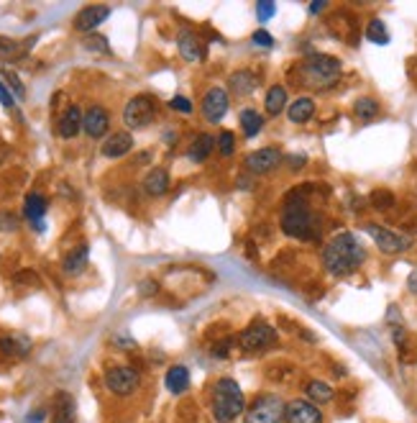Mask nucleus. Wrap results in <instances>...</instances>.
I'll return each mask as SVG.
<instances>
[{
	"mask_svg": "<svg viewBox=\"0 0 417 423\" xmlns=\"http://www.w3.org/2000/svg\"><path fill=\"white\" fill-rule=\"evenodd\" d=\"M320 259H323V267L328 275H333V278H348V275H353L364 264L366 249L356 239V234L343 231V234H336L325 244Z\"/></svg>",
	"mask_w": 417,
	"mask_h": 423,
	"instance_id": "1",
	"label": "nucleus"
},
{
	"mask_svg": "<svg viewBox=\"0 0 417 423\" xmlns=\"http://www.w3.org/2000/svg\"><path fill=\"white\" fill-rule=\"evenodd\" d=\"M279 226L287 236L300 239V241H317L320 234H323L320 216L310 208V203L305 200V195L300 190H295V193L284 200V205H282Z\"/></svg>",
	"mask_w": 417,
	"mask_h": 423,
	"instance_id": "2",
	"label": "nucleus"
},
{
	"mask_svg": "<svg viewBox=\"0 0 417 423\" xmlns=\"http://www.w3.org/2000/svg\"><path fill=\"white\" fill-rule=\"evenodd\" d=\"M249 403L246 395L233 377H218L210 390V413L216 423H236L238 416H244Z\"/></svg>",
	"mask_w": 417,
	"mask_h": 423,
	"instance_id": "3",
	"label": "nucleus"
},
{
	"mask_svg": "<svg viewBox=\"0 0 417 423\" xmlns=\"http://www.w3.org/2000/svg\"><path fill=\"white\" fill-rule=\"evenodd\" d=\"M340 72H343V65H340L338 57H331V54H312L300 65V74H303V82L310 88L325 90L333 88L338 82Z\"/></svg>",
	"mask_w": 417,
	"mask_h": 423,
	"instance_id": "4",
	"label": "nucleus"
},
{
	"mask_svg": "<svg viewBox=\"0 0 417 423\" xmlns=\"http://www.w3.org/2000/svg\"><path fill=\"white\" fill-rule=\"evenodd\" d=\"M287 403L277 393L256 395L244 413V423H284Z\"/></svg>",
	"mask_w": 417,
	"mask_h": 423,
	"instance_id": "5",
	"label": "nucleus"
},
{
	"mask_svg": "<svg viewBox=\"0 0 417 423\" xmlns=\"http://www.w3.org/2000/svg\"><path fill=\"white\" fill-rule=\"evenodd\" d=\"M236 339H238V349L241 351H246V354H261V351L274 349V346L279 344V331L264 321H253L251 326L241 331Z\"/></svg>",
	"mask_w": 417,
	"mask_h": 423,
	"instance_id": "6",
	"label": "nucleus"
},
{
	"mask_svg": "<svg viewBox=\"0 0 417 423\" xmlns=\"http://www.w3.org/2000/svg\"><path fill=\"white\" fill-rule=\"evenodd\" d=\"M102 382H105V390L115 398H128L141 387V375H138L136 367L131 365H110L102 375Z\"/></svg>",
	"mask_w": 417,
	"mask_h": 423,
	"instance_id": "7",
	"label": "nucleus"
},
{
	"mask_svg": "<svg viewBox=\"0 0 417 423\" xmlns=\"http://www.w3.org/2000/svg\"><path fill=\"white\" fill-rule=\"evenodd\" d=\"M157 118V98L154 95H133L126 105H123V124L128 126L131 131L146 129Z\"/></svg>",
	"mask_w": 417,
	"mask_h": 423,
	"instance_id": "8",
	"label": "nucleus"
},
{
	"mask_svg": "<svg viewBox=\"0 0 417 423\" xmlns=\"http://www.w3.org/2000/svg\"><path fill=\"white\" fill-rule=\"evenodd\" d=\"M364 231L374 239V244L379 247V252H384V254H402V252H407V249L412 247L410 236L399 234V231H392V228H387V226L366 223Z\"/></svg>",
	"mask_w": 417,
	"mask_h": 423,
	"instance_id": "9",
	"label": "nucleus"
},
{
	"mask_svg": "<svg viewBox=\"0 0 417 423\" xmlns=\"http://www.w3.org/2000/svg\"><path fill=\"white\" fill-rule=\"evenodd\" d=\"M228 103H230L228 90L213 85L208 93L202 95V103H200V110H202V116H205V121H208V124L223 121V116L228 113Z\"/></svg>",
	"mask_w": 417,
	"mask_h": 423,
	"instance_id": "10",
	"label": "nucleus"
},
{
	"mask_svg": "<svg viewBox=\"0 0 417 423\" xmlns=\"http://www.w3.org/2000/svg\"><path fill=\"white\" fill-rule=\"evenodd\" d=\"M279 162H282L279 149H277V146H264V149H256V152L249 154L244 160V164L251 175H266V172H272L274 167H279Z\"/></svg>",
	"mask_w": 417,
	"mask_h": 423,
	"instance_id": "11",
	"label": "nucleus"
},
{
	"mask_svg": "<svg viewBox=\"0 0 417 423\" xmlns=\"http://www.w3.org/2000/svg\"><path fill=\"white\" fill-rule=\"evenodd\" d=\"M323 410L317 408L315 403H310L307 398H295L287 403V413H284V423H323Z\"/></svg>",
	"mask_w": 417,
	"mask_h": 423,
	"instance_id": "12",
	"label": "nucleus"
},
{
	"mask_svg": "<svg viewBox=\"0 0 417 423\" xmlns=\"http://www.w3.org/2000/svg\"><path fill=\"white\" fill-rule=\"evenodd\" d=\"M82 129L90 139H102L110 129V113L102 105H90L82 116Z\"/></svg>",
	"mask_w": 417,
	"mask_h": 423,
	"instance_id": "13",
	"label": "nucleus"
},
{
	"mask_svg": "<svg viewBox=\"0 0 417 423\" xmlns=\"http://www.w3.org/2000/svg\"><path fill=\"white\" fill-rule=\"evenodd\" d=\"M110 15L108 6H87L82 8L77 15H74V31H82V34H93L98 26H100L105 18Z\"/></svg>",
	"mask_w": 417,
	"mask_h": 423,
	"instance_id": "14",
	"label": "nucleus"
},
{
	"mask_svg": "<svg viewBox=\"0 0 417 423\" xmlns=\"http://www.w3.org/2000/svg\"><path fill=\"white\" fill-rule=\"evenodd\" d=\"M177 49H180L185 62H202L205 59V46H202L200 37L190 29H182L177 34Z\"/></svg>",
	"mask_w": 417,
	"mask_h": 423,
	"instance_id": "15",
	"label": "nucleus"
},
{
	"mask_svg": "<svg viewBox=\"0 0 417 423\" xmlns=\"http://www.w3.org/2000/svg\"><path fill=\"white\" fill-rule=\"evenodd\" d=\"M131 149H133V136H131V131H115L102 141L100 152L102 157H108V160H121Z\"/></svg>",
	"mask_w": 417,
	"mask_h": 423,
	"instance_id": "16",
	"label": "nucleus"
},
{
	"mask_svg": "<svg viewBox=\"0 0 417 423\" xmlns=\"http://www.w3.org/2000/svg\"><path fill=\"white\" fill-rule=\"evenodd\" d=\"M49 211V203L41 193H29L26 203H23V216L31 226H37V231H44V213Z\"/></svg>",
	"mask_w": 417,
	"mask_h": 423,
	"instance_id": "17",
	"label": "nucleus"
},
{
	"mask_svg": "<svg viewBox=\"0 0 417 423\" xmlns=\"http://www.w3.org/2000/svg\"><path fill=\"white\" fill-rule=\"evenodd\" d=\"M82 116H85V113H82L77 105H70L57 121L59 136H62V139H74V136L82 131Z\"/></svg>",
	"mask_w": 417,
	"mask_h": 423,
	"instance_id": "18",
	"label": "nucleus"
},
{
	"mask_svg": "<svg viewBox=\"0 0 417 423\" xmlns=\"http://www.w3.org/2000/svg\"><path fill=\"white\" fill-rule=\"evenodd\" d=\"M77 413H74V398L70 393H57L54 395V405H51V423H74Z\"/></svg>",
	"mask_w": 417,
	"mask_h": 423,
	"instance_id": "19",
	"label": "nucleus"
},
{
	"mask_svg": "<svg viewBox=\"0 0 417 423\" xmlns=\"http://www.w3.org/2000/svg\"><path fill=\"white\" fill-rule=\"evenodd\" d=\"M256 85H259V74L251 72V70H238V72L230 74L228 80L230 93L238 95V98H249L256 90Z\"/></svg>",
	"mask_w": 417,
	"mask_h": 423,
	"instance_id": "20",
	"label": "nucleus"
},
{
	"mask_svg": "<svg viewBox=\"0 0 417 423\" xmlns=\"http://www.w3.org/2000/svg\"><path fill=\"white\" fill-rule=\"evenodd\" d=\"M169 185H172V177H169V172H166L164 167L149 169V172H146V177H144V190H146V195H152V197L166 195V190H169Z\"/></svg>",
	"mask_w": 417,
	"mask_h": 423,
	"instance_id": "21",
	"label": "nucleus"
},
{
	"mask_svg": "<svg viewBox=\"0 0 417 423\" xmlns=\"http://www.w3.org/2000/svg\"><path fill=\"white\" fill-rule=\"evenodd\" d=\"M216 146H218V136H213V134H197L187 149V160L194 162V164H200V162H205L210 154L216 152Z\"/></svg>",
	"mask_w": 417,
	"mask_h": 423,
	"instance_id": "22",
	"label": "nucleus"
},
{
	"mask_svg": "<svg viewBox=\"0 0 417 423\" xmlns=\"http://www.w3.org/2000/svg\"><path fill=\"white\" fill-rule=\"evenodd\" d=\"M164 385L172 395H185L190 390V370L185 365H174L166 370Z\"/></svg>",
	"mask_w": 417,
	"mask_h": 423,
	"instance_id": "23",
	"label": "nucleus"
},
{
	"mask_svg": "<svg viewBox=\"0 0 417 423\" xmlns=\"http://www.w3.org/2000/svg\"><path fill=\"white\" fill-rule=\"evenodd\" d=\"M305 398L310 403H315V405H325V403H331L336 398V390L325 379H307L305 382Z\"/></svg>",
	"mask_w": 417,
	"mask_h": 423,
	"instance_id": "24",
	"label": "nucleus"
},
{
	"mask_svg": "<svg viewBox=\"0 0 417 423\" xmlns=\"http://www.w3.org/2000/svg\"><path fill=\"white\" fill-rule=\"evenodd\" d=\"M31 351V341L26 336H0V354L8 359H21Z\"/></svg>",
	"mask_w": 417,
	"mask_h": 423,
	"instance_id": "25",
	"label": "nucleus"
},
{
	"mask_svg": "<svg viewBox=\"0 0 417 423\" xmlns=\"http://www.w3.org/2000/svg\"><path fill=\"white\" fill-rule=\"evenodd\" d=\"M87 262H90V247H87V244H77V247L70 249V254L65 256L62 270H65L67 275H79V272L87 267Z\"/></svg>",
	"mask_w": 417,
	"mask_h": 423,
	"instance_id": "26",
	"label": "nucleus"
},
{
	"mask_svg": "<svg viewBox=\"0 0 417 423\" xmlns=\"http://www.w3.org/2000/svg\"><path fill=\"white\" fill-rule=\"evenodd\" d=\"M287 116L292 124H307L310 118L315 116V100L307 98V95H300L297 100L289 103L287 108Z\"/></svg>",
	"mask_w": 417,
	"mask_h": 423,
	"instance_id": "27",
	"label": "nucleus"
},
{
	"mask_svg": "<svg viewBox=\"0 0 417 423\" xmlns=\"http://www.w3.org/2000/svg\"><path fill=\"white\" fill-rule=\"evenodd\" d=\"M264 108L269 116H279L282 110L287 108V88L284 85H272V88L266 90Z\"/></svg>",
	"mask_w": 417,
	"mask_h": 423,
	"instance_id": "28",
	"label": "nucleus"
},
{
	"mask_svg": "<svg viewBox=\"0 0 417 423\" xmlns=\"http://www.w3.org/2000/svg\"><path fill=\"white\" fill-rule=\"evenodd\" d=\"M241 129H244V134L251 139V136H256V134L264 129V116H261L259 110L244 108L241 110Z\"/></svg>",
	"mask_w": 417,
	"mask_h": 423,
	"instance_id": "29",
	"label": "nucleus"
},
{
	"mask_svg": "<svg viewBox=\"0 0 417 423\" xmlns=\"http://www.w3.org/2000/svg\"><path fill=\"white\" fill-rule=\"evenodd\" d=\"M31 44H34V39H29L26 44H18V41H13V39L0 37V57L8 59V62H15V59L23 57V54L29 51Z\"/></svg>",
	"mask_w": 417,
	"mask_h": 423,
	"instance_id": "30",
	"label": "nucleus"
},
{
	"mask_svg": "<svg viewBox=\"0 0 417 423\" xmlns=\"http://www.w3.org/2000/svg\"><path fill=\"white\" fill-rule=\"evenodd\" d=\"M353 113H356V118L359 121H371V118L379 116V103L374 100V98H359V100L353 103Z\"/></svg>",
	"mask_w": 417,
	"mask_h": 423,
	"instance_id": "31",
	"label": "nucleus"
},
{
	"mask_svg": "<svg viewBox=\"0 0 417 423\" xmlns=\"http://www.w3.org/2000/svg\"><path fill=\"white\" fill-rule=\"evenodd\" d=\"M366 39L371 41V44H389V29L387 23L381 21V18H371L366 26Z\"/></svg>",
	"mask_w": 417,
	"mask_h": 423,
	"instance_id": "32",
	"label": "nucleus"
},
{
	"mask_svg": "<svg viewBox=\"0 0 417 423\" xmlns=\"http://www.w3.org/2000/svg\"><path fill=\"white\" fill-rule=\"evenodd\" d=\"M369 200H371V205H374L376 211H389V208L395 205V195H392L389 190H374Z\"/></svg>",
	"mask_w": 417,
	"mask_h": 423,
	"instance_id": "33",
	"label": "nucleus"
},
{
	"mask_svg": "<svg viewBox=\"0 0 417 423\" xmlns=\"http://www.w3.org/2000/svg\"><path fill=\"white\" fill-rule=\"evenodd\" d=\"M218 152L223 154V157H233V152H236V136H233V131L218 134Z\"/></svg>",
	"mask_w": 417,
	"mask_h": 423,
	"instance_id": "34",
	"label": "nucleus"
},
{
	"mask_svg": "<svg viewBox=\"0 0 417 423\" xmlns=\"http://www.w3.org/2000/svg\"><path fill=\"white\" fill-rule=\"evenodd\" d=\"M85 46L93 51H102V54H108V41H105V37H100V34H87L85 39Z\"/></svg>",
	"mask_w": 417,
	"mask_h": 423,
	"instance_id": "35",
	"label": "nucleus"
},
{
	"mask_svg": "<svg viewBox=\"0 0 417 423\" xmlns=\"http://www.w3.org/2000/svg\"><path fill=\"white\" fill-rule=\"evenodd\" d=\"M274 13H277V3H272V0H261V3H256V15H259V21H269V18H274Z\"/></svg>",
	"mask_w": 417,
	"mask_h": 423,
	"instance_id": "36",
	"label": "nucleus"
},
{
	"mask_svg": "<svg viewBox=\"0 0 417 423\" xmlns=\"http://www.w3.org/2000/svg\"><path fill=\"white\" fill-rule=\"evenodd\" d=\"M18 219H15L13 213H0V231L3 234H13V231H18Z\"/></svg>",
	"mask_w": 417,
	"mask_h": 423,
	"instance_id": "37",
	"label": "nucleus"
},
{
	"mask_svg": "<svg viewBox=\"0 0 417 423\" xmlns=\"http://www.w3.org/2000/svg\"><path fill=\"white\" fill-rule=\"evenodd\" d=\"M13 282L15 285H39V275L31 270H21L13 275Z\"/></svg>",
	"mask_w": 417,
	"mask_h": 423,
	"instance_id": "38",
	"label": "nucleus"
},
{
	"mask_svg": "<svg viewBox=\"0 0 417 423\" xmlns=\"http://www.w3.org/2000/svg\"><path fill=\"white\" fill-rule=\"evenodd\" d=\"M169 108L180 110V113H192V103H190L185 95H174L172 100H169Z\"/></svg>",
	"mask_w": 417,
	"mask_h": 423,
	"instance_id": "39",
	"label": "nucleus"
},
{
	"mask_svg": "<svg viewBox=\"0 0 417 423\" xmlns=\"http://www.w3.org/2000/svg\"><path fill=\"white\" fill-rule=\"evenodd\" d=\"M233 344H238V339H225V341H218L216 349H213V357L225 359V357H228V351L233 349Z\"/></svg>",
	"mask_w": 417,
	"mask_h": 423,
	"instance_id": "40",
	"label": "nucleus"
},
{
	"mask_svg": "<svg viewBox=\"0 0 417 423\" xmlns=\"http://www.w3.org/2000/svg\"><path fill=\"white\" fill-rule=\"evenodd\" d=\"M6 85H11V88L15 90V98H26V88H23L21 80H18V77H15L13 72H8V74H6Z\"/></svg>",
	"mask_w": 417,
	"mask_h": 423,
	"instance_id": "41",
	"label": "nucleus"
},
{
	"mask_svg": "<svg viewBox=\"0 0 417 423\" xmlns=\"http://www.w3.org/2000/svg\"><path fill=\"white\" fill-rule=\"evenodd\" d=\"M0 103H3L6 108H13V105H15V98H13V93L8 90L6 80H0Z\"/></svg>",
	"mask_w": 417,
	"mask_h": 423,
	"instance_id": "42",
	"label": "nucleus"
},
{
	"mask_svg": "<svg viewBox=\"0 0 417 423\" xmlns=\"http://www.w3.org/2000/svg\"><path fill=\"white\" fill-rule=\"evenodd\" d=\"M253 44L266 46V49H269V46H274V39H272L269 31H256V34H253Z\"/></svg>",
	"mask_w": 417,
	"mask_h": 423,
	"instance_id": "43",
	"label": "nucleus"
},
{
	"mask_svg": "<svg viewBox=\"0 0 417 423\" xmlns=\"http://www.w3.org/2000/svg\"><path fill=\"white\" fill-rule=\"evenodd\" d=\"M159 290V285L154 282V280H144V282L138 285V292L144 295V298H149V295H154V292Z\"/></svg>",
	"mask_w": 417,
	"mask_h": 423,
	"instance_id": "44",
	"label": "nucleus"
},
{
	"mask_svg": "<svg viewBox=\"0 0 417 423\" xmlns=\"http://www.w3.org/2000/svg\"><path fill=\"white\" fill-rule=\"evenodd\" d=\"M113 341H115V344H121V349H133V346H136V341H133V339H128L126 334L113 336Z\"/></svg>",
	"mask_w": 417,
	"mask_h": 423,
	"instance_id": "45",
	"label": "nucleus"
},
{
	"mask_svg": "<svg viewBox=\"0 0 417 423\" xmlns=\"http://www.w3.org/2000/svg\"><path fill=\"white\" fill-rule=\"evenodd\" d=\"M305 162H307V157H305V154H292V157H289V167H292V169H303Z\"/></svg>",
	"mask_w": 417,
	"mask_h": 423,
	"instance_id": "46",
	"label": "nucleus"
},
{
	"mask_svg": "<svg viewBox=\"0 0 417 423\" xmlns=\"http://www.w3.org/2000/svg\"><path fill=\"white\" fill-rule=\"evenodd\" d=\"M325 8H328V3H310L307 11H310V13H312V15H317V13H323Z\"/></svg>",
	"mask_w": 417,
	"mask_h": 423,
	"instance_id": "47",
	"label": "nucleus"
},
{
	"mask_svg": "<svg viewBox=\"0 0 417 423\" xmlns=\"http://www.w3.org/2000/svg\"><path fill=\"white\" fill-rule=\"evenodd\" d=\"M407 287H410V292H415L417 295V272H412L410 278H407Z\"/></svg>",
	"mask_w": 417,
	"mask_h": 423,
	"instance_id": "48",
	"label": "nucleus"
},
{
	"mask_svg": "<svg viewBox=\"0 0 417 423\" xmlns=\"http://www.w3.org/2000/svg\"><path fill=\"white\" fill-rule=\"evenodd\" d=\"M44 416H46L44 410H37V413H31V416H29V423H41Z\"/></svg>",
	"mask_w": 417,
	"mask_h": 423,
	"instance_id": "49",
	"label": "nucleus"
}]
</instances>
